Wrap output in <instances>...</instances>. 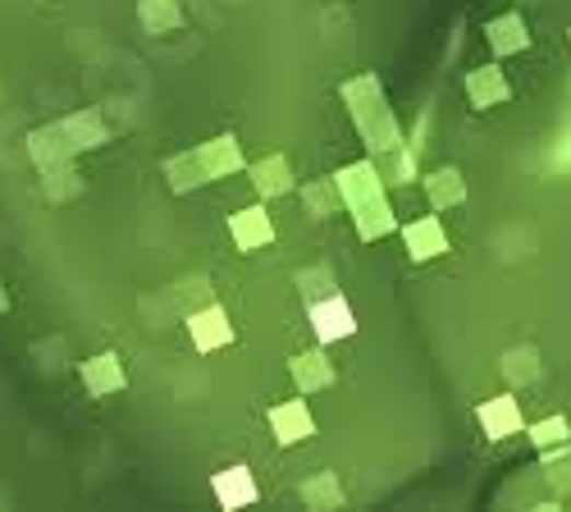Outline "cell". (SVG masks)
<instances>
[{
    "mask_svg": "<svg viewBox=\"0 0 571 512\" xmlns=\"http://www.w3.org/2000/svg\"><path fill=\"white\" fill-rule=\"evenodd\" d=\"M311 325H316V339L321 344H334V339H352L357 335V316L343 298H325L311 306Z\"/></svg>",
    "mask_w": 571,
    "mask_h": 512,
    "instance_id": "6da1fadb",
    "label": "cell"
},
{
    "mask_svg": "<svg viewBox=\"0 0 571 512\" xmlns=\"http://www.w3.org/2000/svg\"><path fill=\"white\" fill-rule=\"evenodd\" d=\"M476 417H480L489 440H508V434L522 430V403H516L512 394H499V398H489Z\"/></svg>",
    "mask_w": 571,
    "mask_h": 512,
    "instance_id": "7a4b0ae2",
    "label": "cell"
},
{
    "mask_svg": "<svg viewBox=\"0 0 571 512\" xmlns=\"http://www.w3.org/2000/svg\"><path fill=\"white\" fill-rule=\"evenodd\" d=\"M270 426H275V440L279 444H298V440H311L316 434V421H311L306 403H283V407H270Z\"/></svg>",
    "mask_w": 571,
    "mask_h": 512,
    "instance_id": "3957f363",
    "label": "cell"
},
{
    "mask_svg": "<svg viewBox=\"0 0 571 512\" xmlns=\"http://www.w3.org/2000/svg\"><path fill=\"white\" fill-rule=\"evenodd\" d=\"M403 238H407L411 261H430V256L448 252V234H444V224H439V216H426V220H417V224H407Z\"/></svg>",
    "mask_w": 571,
    "mask_h": 512,
    "instance_id": "277c9868",
    "label": "cell"
},
{
    "mask_svg": "<svg viewBox=\"0 0 571 512\" xmlns=\"http://www.w3.org/2000/svg\"><path fill=\"white\" fill-rule=\"evenodd\" d=\"M229 234H233V243H238L243 252H252V247H266L275 238V224H270V216L261 207H247V211L233 216Z\"/></svg>",
    "mask_w": 571,
    "mask_h": 512,
    "instance_id": "5b68a950",
    "label": "cell"
},
{
    "mask_svg": "<svg viewBox=\"0 0 571 512\" xmlns=\"http://www.w3.org/2000/svg\"><path fill=\"white\" fill-rule=\"evenodd\" d=\"M211 490H215V499H220L224 508H252V503H256V480H252L247 467L220 472V476L211 480Z\"/></svg>",
    "mask_w": 571,
    "mask_h": 512,
    "instance_id": "8992f818",
    "label": "cell"
},
{
    "mask_svg": "<svg viewBox=\"0 0 571 512\" xmlns=\"http://www.w3.org/2000/svg\"><path fill=\"white\" fill-rule=\"evenodd\" d=\"M334 188H339V201L343 207H357V201H366L380 193V178H375V165L361 161V165H348L339 178H334Z\"/></svg>",
    "mask_w": 571,
    "mask_h": 512,
    "instance_id": "52a82bcc",
    "label": "cell"
},
{
    "mask_svg": "<svg viewBox=\"0 0 571 512\" xmlns=\"http://www.w3.org/2000/svg\"><path fill=\"white\" fill-rule=\"evenodd\" d=\"M188 325H193V344H197L201 352H215L220 344L233 339V325H229V316L220 312V306H206V312H197Z\"/></svg>",
    "mask_w": 571,
    "mask_h": 512,
    "instance_id": "ba28073f",
    "label": "cell"
},
{
    "mask_svg": "<svg viewBox=\"0 0 571 512\" xmlns=\"http://www.w3.org/2000/svg\"><path fill=\"white\" fill-rule=\"evenodd\" d=\"M83 384H88L96 398H106V394L124 389V366H119V357H115V352H101V357H92V362H83Z\"/></svg>",
    "mask_w": 571,
    "mask_h": 512,
    "instance_id": "9c48e42d",
    "label": "cell"
},
{
    "mask_svg": "<svg viewBox=\"0 0 571 512\" xmlns=\"http://www.w3.org/2000/svg\"><path fill=\"white\" fill-rule=\"evenodd\" d=\"M466 96H471V106H499V101H508V79L489 65V69H471L466 73Z\"/></svg>",
    "mask_w": 571,
    "mask_h": 512,
    "instance_id": "30bf717a",
    "label": "cell"
},
{
    "mask_svg": "<svg viewBox=\"0 0 571 512\" xmlns=\"http://www.w3.org/2000/svg\"><path fill=\"white\" fill-rule=\"evenodd\" d=\"M352 211L361 216V238H384V234H394V229H398V220H394V211H388L384 193H375V197H366V201H357Z\"/></svg>",
    "mask_w": 571,
    "mask_h": 512,
    "instance_id": "8fae6325",
    "label": "cell"
},
{
    "mask_svg": "<svg viewBox=\"0 0 571 512\" xmlns=\"http://www.w3.org/2000/svg\"><path fill=\"white\" fill-rule=\"evenodd\" d=\"M489 46L499 50V56H512V50H526L531 46V33H526V19L522 14H503L489 23Z\"/></svg>",
    "mask_w": 571,
    "mask_h": 512,
    "instance_id": "7c38bea8",
    "label": "cell"
},
{
    "mask_svg": "<svg viewBox=\"0 0 571 512\" xmlns=\"http://www.w3.org/2000/svg\"><path fill=\"white\" fill-rule=\"evenodd\" d=\"M293 380L302 384V394H306V389H321V384H329L334 371H329V362H325V352L316 348V352L293 357Z\"/></svg>",
    "mask_w": 571,
    "mask_h": 512,
    "instance_id": "4fadbf2b",
    "label": "cell"
},
{
    "mask_svg": "<svg viewBox=\"0 0 571 512\" xmlns=\"http://www.w3.org/2000/svg\"><path fill=\"white\" fill-rule=\"evenodd\" d=\"M201 161H206V174H224V170H238L243 165V151H238V142H233V138H215L211 147H206L201 151Z\"/></svg>",
    "mask_w": 571,
    "mask_h": 512,
    "instance_id": "5bb4252c",
    "label": "cell"
},
{
    "mask_svg": "<svg viewBox=\"0 0 571 512\" xmlns=\"http://www.w3.org/2000/svg\"><path fill=\"white\" fill-rule=\"evenodd\" d=\"M426 193H430V201L434 207H448V201H462V174L457 170H439V174H430L426 178Z\"/></svg>",
    "mask_w": 571,
    "mask_h": 512,
    "instance_id": "9a60e30c",
    "label": "cell"
},
{
    "mask_svg": "<svg viewBox=\"0 0 571 512\" xmlns=\"http://www.w3.org/2000/svg\"><path fill=\"white\" fill-rule=\"evenodd\" d=\"M252 174H256V188H261L266 197H275V193H289V188H293V178H289V161H283V156H275L270 165H256Z\"/></svg>",
    "mask_w": 571,
    "mask_h": 512,
    "instance_id": "2e32d148",
    "label": "cell"
},
{
    "mask_svg": "<svg viewBox=\"0 0 571 512\" xmlns=\"http://www.w3.org/2000/svg\"><path fill=\"white\" fill-rule=\"evenodd\" d=\"M567 440H571V426H567V417H544V421H535V426H531V444H535V449H553V444L562 449Z\"/></svg>",
    "mask_w": 571,
    "mask_h": 512,
    "instance_id": "e0dca14e",
    "label": "cell"
},
{
    "mask_svg": "<svg viewBox=\"0 0 571 512\" xmlns=\"http://www.w3.org/2000/svg\"><path fill=\"white\" fill-rule=\"evenodd\" d=\"M142 23L155 33H165V28H178V5L174 0H147L142 5Z\"/></svg>",
    "mask_w": 571,
    "mask_h": 512,
    "instance_id": "ac0fdd59",
    "label": "cell"
},
{
    "mask_svg": "<svg viewBox=\"0 0 571 512\" xmlns=\"http://www.w3.org/2000/svg\"><path fill=\"white\" fill-rule=\"evenodd\" d=\"M503 371H508V380H535V375H539V366H535V348H516V352H508Z\"/></svg>",
    "mask_w": 571,
    "mask_h": 512,
    "instance_id": "d6986e66",
    "label": "cell"
},
{
    "mask_svg": "<svg viewBox=\"0 0 571 512\" xmlns=\"http://www.w3.org/2000/svg\"><path fill=\"white\" fill-rule=\"evenodd\" d=\"M311 503H316V508H339L343 503V490H339V485H334V480H321V485H306V490H302Z\"/></svg>",
    "mask_w": 571,
    "mask_h": 512,
    "instance_id": "ffe728a7",
    "label": "cell"
},
{
    "mask_svg": "<svg viewBox=\"0 0 571 512\" xmlns=\"http://www.w3.org/2000/svg\"><path fill=\"white\" fill-rule=\"evenodd\" d=\"M0 312H5V298H0Z\"/></svg>",
    "mask_w": 571,
    "mask_h": 512,
    "instance_id": "44dd1931",
    "label": "cell"
}]
</instances>
